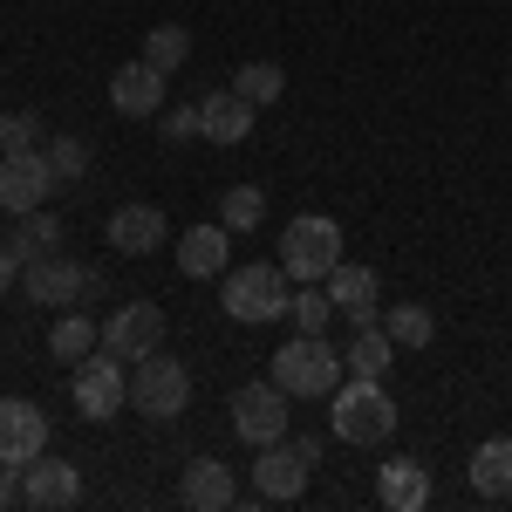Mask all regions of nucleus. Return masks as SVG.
<instances>
[{
    "instance_id": "nucleus-1",
    "label": "nucleus",
    "mask_w": 512,
    "mask_h": 512,
    "mask_svg": "<svg viewBox=\"0 0 512 512\" xmlns=\"http://www.w3.org/2000/svg\"><path fill=\"white\" fill-rule=\"evenodd\" d=\"M328 431L342 444H390L396 431V396L383 390V376H349L328 396Z\"/></svg>"
},
{
    "instance_id": "nucleus-2",
    "label": "nucleus",
    "mask_w": 512,
    "mask_h": 512,
    "mask_svg": "<svg viewBox=\"0 0 512 512\" xmlns=\"http://www.w3.org/2000/svg\"><path fill=\"white\" fill-rule=\"evenodd\" d=\"M287 301H294V280L280 260H253V267H239L226 274V294H219V308L246 328H260V321H280L287 315Z\"/></svg>"
},
{
    "instance_id": "nucleus-3",
    "label": "nucleus",
    "mask_w": 512,
    "mask_h": 512,
    "mask_svg": "<svg viewBox=\"0 0 512 512\" xmlns=\"http://www.w3.org/2000/svg\"><path fill=\"white\" fill-rule=\"evenodd\" d=\"M335 260H342V226H335L328 212L287 219V233H280V267H287L294 287H301V280H328Z\"/></svg>"
},
{
    "instance_id": "nucleus-4",
    "label": "nucleus",
    "mask_w": 512,
    "mask_h": 512,
    "mask_svg": "<svg viewBox=\"0 0 512 512\" xmlns=\"http://www.w3.org/2000/svg\"><path fill=\"white\" fill-rule=\"evenodd\" d=\"M192 403V369L178 362V355H144V362H130V410H144L151 424L164 417H178Z\"/></svg>"
},
{
    "instance_id": "nucleus-5",
    "label": "nucleus",
    "mask_w": 512,
    "mask_h": 512,
    "mask_svg": "<svg viewBox=\"0 0 512 512\" xmlns=\"http://www.w3.org/2000/svg\"><path fill=\"white\" fill-rule=\"evenodd\" d=\"M321 465V437H274V444H260V458H253V492L260 499H301L308 492V478Z\"/></svg>"
},
{
    "instance_id": "nucleus-6",
    "label": "nucleus",
    "mask_w": 512,
    "mask_h": 512,
    "mask_svg": "<svg viewBox=\"0 0 512 512\" xmlns=\"http://www.w3.org/2000/svg\"><path fill=\"white\" fill-rule=\"evenodd\" d=\"M274 383L287 396H335V383H342V349H328L321 335H301V342L274 349Z\"/></svg>"
},
{
    "instance_id": "nucleus-7",
    "label": "nucleus",
    "mask_w": 512,
    "mask_h": 512,
    "mask_svg": "<svg viewBox=\"0 0 512 512\" xmlns=\"http://www.w3.org/2000/svg\"><path fill=\"white\" fill-rule=\"evenodd\" d=\"M123 403H130V376H123V362L110 349H89L76 362V410L89 424H110Z\"/></svg>"
},
{
    "instance_id": "nucleus-8",
    "label": "nucleus",
    "mask_w": 512,
    "mask_h": 512,
    "mask_svg": "<svg viewBox=\"0 0 512 512\" xmlns=\"http://www.w3.org/2000/svg\"><path fill=\"white\" fill-rule=\"evenodd\" d=\"M233 431H239V444H274V437H287V390H280L274 376L267 383H239V396H233Z\"/></svg>"
},
{
    "instance_id": "nucleus-9",
    "label": "nucleus",
    "mask_w": 512,
    "mask_h": 512,
    "mask_svg": "<svg viewBox=\"0 0 512 512\" xmlns=\"http://www.w3.org/2000/svg\"><path fill=\"white\" fill-rule=\"evenodd\" d=\"M89 287H96V267L62 260V253H48V260H35V267H21V294L41 301V308H76Z\"/></svg>"
},
{
    "instance_id": "nucleus-10",
    "label": "nucleus",
    "mask_w": 512,
    "mask_h": 512,
    "mask_svg": "<svg viewBox=\"0 0 512 512\" xmlns=\"http://www.w3.org/2000/svg\"><path fill=\"white\" fill-rule=\"evenodd\" d=\"M55 192V164L48 151H14V158H0V212H41Z\"/></svg>"
},
{
    "instance_id": "nucleus-11",
    "label": "nucleus",
    "mask_w": 512,
    "mask_h": 512,
    "mask_svg": "<svg viewBox=\"0 0 512 512\" xmlns=\"http://www.w3.org/2000/svg\"><path fill=\"white\" fill-rule=\"evenodd\" d=\"M41 451H48V410L28 396H0V458L28 472Z\"/></svg>"
},
{
    "instance_id": "nucleus-12",
    "label": "nucleus",
    "mask_w": 512,
    "mask_h": 512,
    "mask_svg": "<svg viewBox=\"0 0 512 512\" xmlns=\"http://www.w3.org/2000/svg\"><path fill=\"white\" fill-rule=\"evenodd\" d=\"M103 349L117 355V362H144V355H158L164 349V315L151 308V301L117 308V315L103 321Z\"/></svg>"
},
{
    "instance_id": "nucleus-13",
    "label": "nucleus",
    "mask_w": 512,
    "mask_h": 512,
    "mask_svg": "<svg viewBox=\"0 0 512 512\" xmlns=\"http://www.w3.org/2000/svg\"><path fill=\"white\" fill-rule=\"evenodd\" d=\"M82 499V472L76 465H62V458H35L28 472H21V506L35 512H62Z\"/></svg>"
},
{
    "instance_id": "nucleus-14",
    "label": "nucleus",
    "mask_w": 512,
    "mask_h": 512,
    "mask_svg": "<svg viewBox=\"0 0 512 512\" xmlns=\"http://www.w3.org/2000/svg\"><path fill=\"white\" fill-rule=\"evenodd\" d=\"M178 492H185L192 512H233L239 506V478H233L226 458H192L185 478H178Z\"/></svg>"
},
{
    "instance_id": "nucleus-15",
    "label": "nucleus",
    "mask_w": 512,
    "mask_h": 512,
    "mask_svg": "<svg viewBox=\"0 0 512 512\" xmlns=\"http://www.w3.org/2000/svg\"><path fill=\"white\" fill-rule=\"evenodd\" d=\"M226 260H233V233L212 219V226H192L178 239V274L185 280H226Z\"/></svg>"
},
{
    "instance_id": "nucleus-16",
    "label": "nucleus",
    "mask_w": 512,
    "mask_h": 512,
    "mask_svg": "<svg viewBox=\"0 0 512 512\" xmlns=\"http://www.w3.org/2000/svg\"><path fill=\"white\" fill-rule=\"evenodd\" d=\"M198 137H212V144H246V137H253V103H246L239 89H212V96L198 103Z\"/></svg>"
},
{
    "instance_id": "nucleus-17",
    "label": "nucleus",
    "mask_w": 512,
    "mask_h": 512,
    "mask_svg": "<svg viewBox=\"0 0 512 512\" xmlns=\"http://www.w3.org/2000/svg\"><path fill=\"white\" fill-rule=\"evenodd\" d=\"M110 103H117L123 117H158L164 110V69H151V62H123L117 76H110Z\"/></svg>"
},
{
    "instance_id": "nucleus-18",
    "label": "nucleus",
    "mask_w": 512,
    "mask_h": 512,
    "mask_svg": "<svg viewBox=\"0 0 512 512\" xmlns=\"http://www.w3.org/2000/svg\"><path fill=\"white\" fill-rule=\"evenodd\" d=\"M164 239H171V226H164L158 205H123V212H110V246H117V253H130V260L158 253Z\"/></svg>"
},
{
    "instance_id": "nucleus-19",
    "label": "nucleus",
    "mask_w": 512,
    "mask_h": 512,
    "mask_svg": "<svg viewBox=\"0 0 512 512\" xmlns=\"http://www.w3.org/2000/svg\"><path fill=\"white\" fill-rule=\"evenodd\" d=\"M376 499L390 512H424L431 506V472H424L417 458H390V465L376 472Z\"/></svg>"
},
{
    "instance_id": "nucleus-20",
    "label": "nucleus",
    "mask_w": 512,
    "mask_h": 512,
    "mask_svg": "<svg viewBox=\"0 0 512 512\" xmlns=\"http://www.w3.org/2000/svg\"><path fill=\"white\" fill-rule=\"evenodd\" d=\"M328 301H335V315H349L355 328H369V321H376V274H369V267H349V260H335V274H328Z\"/></svg>"
},
{
    "instance_id": "nucleus-21",
    "label": "nucleus",
    "mask_w": 512,
    "mask_h": 512,
    "mask_svg": "<svg viewBox=\"0 0 512 512\" xmlns=\"http://www.w3.org/2000/svg\"><path fill=\"white\" fill-rule=\"evenodd\" d=\"M478 499H512V437H485L472 451V465H465Z\"/></svg>"
},
{
    "instance_id": "nucleus-22",
    "label": "nucleus",
    "mask_w": 512,
    "mask_h": 512,
    "mask_svg": "<svg viewBox=\"0 0 512 512\" xmlns=\"http://www.w3.org/2000/svg\"><path fill=\"white\" fill-rule=\"evenodd\" d=\"M55 239H62V219L41 205V212H21V219H14V239H7V246H14V260H21V267H35V260L55 253Z\"/></svg>"
},
{
    "instance_id": "nucleus-23",
    "label": "nucleus",
    "mask_w": 512,
    "mask_h": 512,
    "mask_svg": "<svg viewBox=\"0 0 512 512\" xmlns=\"http://www.w3.org/2000/svg\"><path fill=\"white\" fill-rule=\"evenodd\" d=\"M390 362H396V342H390V328L383 321H369V328H355V342H349V376H390Z\"/></svg>"
},
{
    "instance_id": "nucleus-24",
    "label": "nucleus",
    "mask_w": 512,
    "mask_h": 512,
    "mask_svg": "<svg viewBox=\"0 0 512 512\" xmlns=\"http://www.w3.org/2000/svg\"><path fill=\"white\" fill-rule=\"evenodd\" d=\"M96 342H103V328H96L89 315H62V321H55V335H48V355L76 369V362H82L89 349H96Z\"/></svg>"
},
{
    "instance_id": "nucleus-25",
    "label": "nucleus",
    "mask_w": 512,
    "mask_h": 512,
    "mask_svg": "<svg viewBox=\"0 0 512 512\" xmlns=\"http://www.w3.org/2000/svg\"><path fill=\"white\" fill-rule=\"evenodd\" d=\"M383 328H390L396 349H431L437 315H431V308H417V301H403V308H390V315H383Z\"/></svg>"
},
{
    "instance_id": "nucleus-26",
    "label": "nucleus",
    "mask_w": 512,
    "mask_h": 512,
    "mask_svg": "<svg viewBox=\"0 0 512 512\" xmlns=\"http://www.w3.org/2000/svg\"><path fill=\"white\" fill-rule=\"evenodd\" d=\"M260 219H267V192L260 185H233V192L219 198V226L226 233H253Z\"/></svg>"
},
{
    "instance_id": "nucleus-27",
    "label": "nucleus",
    "mask_w": 512,
    "mask_h": 512,
    "mask_svg": "<svg viewBox=\"0 0 512 512\" xmlns=\"http://www.w3.org/2000/svg\"><path fill=\"white\" fill-rule=\"evenodd\" d=\"M287 315H294L301 335H321V328L335 321V301H328V287L315 294V280H301V287H294V301H287Z\"/></svg>"
},
{
    "instance_id": "nucleus-28",
    "label": "nucleus",
    "mask_w": 512,
    "mask_h": 512,
    "mask_svg": "<svg viewBox=\"0 0 512 512\" xmlns=\"http://www.w3.org/2000/svg\"><path fill=\"white\" fill-rule=\"evenodd\" d=\"M185 55H192V35H185V28H171V21L144 35V62L164 69V76H171V69H185Z\"/></svg>"
},
{
    "instance_id": "nucleus-29",
    "label": "nucleus",
    "mask_w": 512,
    "mask_h": 512,
    "mask_svg": "<svg viewBox=\"0 0 512 512\" xmlns=\"http://www.w3.org/2000/svg\"><path fill=\"white\" fill-rule=\"evenodd\" d=\"M233 89L246 96V103H253V110H260V103H280V89H287V76H280V62H246Z\"/></svg>"
},
{
    "instance_id": "nucleus-30",
    "label": "nucleus",
    "mask_w": 512,
    "mask_h": 512,
    "mask_svg": "<svg viewBox=\"0 0 512 512\" xmlns=\"http://www.w3.org/2000/svg\"><path fill=\"white\" fill-rule=\"evenodd\" d=\"M48 164H55V185H76L82 171H89V144L82 137H55L48 144Z\"/></svg>"
},
{
    "instance_id": "nucleus-31",
    "label": "nucleus",
    "mask_w": 512,
    "mask_h": 512,
    "mask_svg": "<svg viewBox=\"0 0 512 512\" xmlns=\"http://www.w3.org/2000/svg\"><path fill=\"white\" fill-rule=\"evenodd\" d=\"M35 130H41V123L28 117V110H7V117H0V158H14V151H35Z\"/></svg>"
},
{
    "instance_id": "nucleus-32",
    "label": "nucleus",
    "mask_w": 512,
    "mask_h": 512,
    "mask_svg": "<svg viewBox=\"0 0 512 512\" xmlns=\"http://www.w3.org/2000/svg\"><path fill=\"white\" fill-rule=\"evenodd\" d=\"M158 117H164V137H171V144L198 137V103H178V110H158Z\"/></svg>"
},
{
    "instance_id": "nucleus-33",
    "label": "nucleus",
    "mask_w": 512,
    "mask_h": 512,
    "mask_svg": "<svg viewBox=\"0 0 512 512\" xmlns=\"http://www.w3.org/2000/svg\"><path fill=\"white\" fill-rule=\"evenodd\" d=\"M14 280H21V260H14V246H0V294H7Z\"/></svg>"
}]
</instances>
